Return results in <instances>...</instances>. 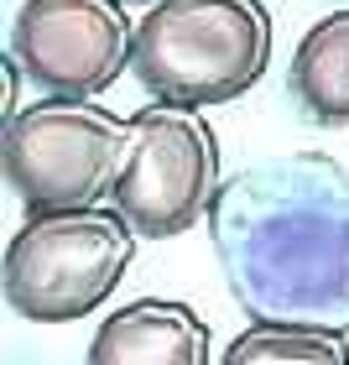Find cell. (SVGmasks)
<instances>
[{
	"label": "cell",
	"mask_w": 349,
	"mask_h": 365,
	"mask_svg": "<svg viewBox=\"0 0 349 365\" xmlns=\"http://www.w3.org/2000/svg\"><path fill=\"white\" fill-rule=\"evenodd\" d=\"M209 235L251 319L349 334V173L334 157L240 168L209 204Z\"/></svg>",
	"instance_id": "1"
},
{
	"label": "cell",
	"mask_w": 349,
	"mask_h": 365,
	"mask_svg": "<svg viewBox=\"0 0 349 365\" xmlns=\"http://www.w3.org/2000/svg\"><path fill=\"white\" fill-rule=\"evenodd\" d=\"M219 365H349V339L334 329L297 324H251L229 339Z\"/></svg>",
	"instance_id": "9"
},
{
	"label": "cell",
	"mask_w": 349,
	"mask_h": 365,
	"mask_svg": "<svg viewBox=\"0 0 349 365\" xmlns=\"http://www.w3.org/2000/svg\"><path fill=\"white\" fill-rule=\"evenodd\" d=\"M287 94L313 125H349V11H334L303 31L292 47Z\"/></svg>",
	"instance_id": "8"
},
{
	"label": "cell",
	"mask_w": 349,
	"mask_h": 365,
	"mask_svg": "<svg viewBox=\"0 0 349 365\" xmlns=\"http://www.w3.org/2000/svg\"><path fill=\"white\" fill-rule=\"evenodd\" d=\"M219 182V136L198 110L152 99L130 115L110 198L141 240H172L193 230L209 214Z\"/></svg>",
	"instance_id": "5"
},
{
	"label": "cell",
	"mask_w": 349,
	"mask_h": 365,
	"mask_svg": "<svg viewBox=\"0 0 349 365\" xmlns=\"http://www.w3.org/2000/svg\"><path fill=\"white\" fill-rule=\"evenodd\" d=\"M271 11L261 0H157L136 21L130 73L157 105L214 110L261 84Z\"/></svg>",
	"instance_id": "2"
},
{
	"label": "cell",
	"mask_w": 349,
	"mask_h": 365,
	"mask_svg": "<svg viewBox=\"0 0 349 365\" xmlns=\"http://www.w3.org/2000/svg\"><path fill=\"white\" fill-rule=\"evenodd\" d=\"M136 256V230L120 209L26 214L6 245V303L26 324H73L110 303Z\"/></svg>",
	"instance_id": "3"
},
{
	"label": "cell",
	"mask_w": 349,
	"mask_h": 365,
	"mask_svg": "<svg viewBox=\"0 0 349 365\" xmlns=\"http://www.w3.org/2000/svg\"><path fill=\"white\" fill-rule=\"evenodd\" d=\"M84 365H209V324L172 297H130L99 324Z\"/></svg>",
	"instance_id": "7"
},
{
	"label": "cell",
	"mask_w": 349,
	"mask_h": 365,
	"mask_svg": "<svg viewBox=\"0 0 349 365\" xmlns=\"http://www.w3.org/2000/svg\"><path fill=\"white\" fill-rule=\"evenodd\" d=\"M125 6H157V0H125Z\"/></svg>",
	"instance_id": "10"
},
{
	"label": "cell",
	"mask_w": 349,
	"mask_h": 365,
	"mask_svg": "<svg viewBox=\"0 0 349 365\" xmlns=\"http://www.w3.org/2000/svg\"><path fill=\"white\" fill-rule=\"evenodd\" d=\"M125 125L99 99H37L6 120L0 162L26 214L94 209V198L115 188Z\"/></svg>",
	"instance_id": "4"
},
{
	"label": "cell",
	"mask_w": 349,
	"mask_h": 365,
	"mask_svg": "<svg viewBox=\"0 0 349 365\" xmlns=\"http://www.w3.org/2000/svg\"><path fill=\"white\" fill-rule=\"evenodd\" d=\"M136 21L125 0H21L11 58L47 99H99L130 68Z\"/></svg>",
	"instance_id": "6"
}]
</instances>
